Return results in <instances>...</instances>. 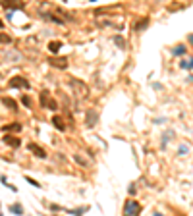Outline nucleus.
Here are the masks:
<instances>
[{
  "instance_id": "1",
  "label": "nucleus",
  "mask_w": 193,
  "mask_h": 216,
  "mask_svg": "<svg viewBox=\"0 0 193 216\" xmlns=\"http://www.w3.org/2000/svg\"><path fill=\"white\" fill-rule=\"evenodd\" d=\"M141 214V205L135 199H127L124 205V216H139Z\"/></svg>"
},
{
  "instance_id": "2",
  "label": "nucleus",
  "mask_w": 193,
  "mask_h": 216,
  "mask_svg": "<svg viewBox=\"0 0 193 216\" xmlns=\"http://www.w3.org/2000/svg\"><path fill=\"white\" fill-rule=\"evenodd\" d=\"M41 106L42 108H50V110H58V102L50 97L48 91H41Z\"/></svg>"
},
{
  "instance_id": "3",
  "label": "nucleus",
  "mask_w": 193,
  "mask_h": 216,
  "mask_svg": "<svg viewBox=\"0 0 193 216\" xmlns=\"http://www.w3.org/2000/svg\"><path fill=\"white\" fill-rule=\"evenodd\" d=\"M8 85H10L12 89H31V83L27 81L23 75H16V77H12Z\"/></svg>"
},
{
  "instance_id": "4",
  "label": "nucleus",
  "mask_w": 193,
  "mask_h": 216,
  "mask_svg": "<svg viewBox=\"0 0 193 216\" xmlns=\"http://www.w3.org/2000/svg\"><path fill=\"white\" fill-rule=\"evenodd\" d=\"M27 150L33 154V156H37V158H41V160H45V158L48 156L46 154V150L42 149L41 145H37V143H27Z\"/></svg>"
},
{
  "instance_id": "5",
  "label": "nucleus",
  "mask_w": 193,
  "mask_h": 216,
  "mask_svg": "<svg viewBox=\"0 0 193 216\" xmlns=\"http://www.w3.org/2000/svg\"><path fill=\"white\" fill-rule=\"evenodd\" d=\"M48 64L54 68H58V70H66L68 68V58L66 56H62V58H58V56H50L48 58Z\"/></svg>"
},
{
  "instance_id": "6",
  "label": "nucleus",
  "mask_w": 193,
  "mask_h": 216,
  "mask_svg": "<svg viewBox=\"0 0 193 216\" xmlns=\"http://www.w3.org/2000/svg\"><path fill=\"white\" fill-rule=\"evenodd\" d=\"M97 122H99V112L93 110V108H89L87 114H85V126L93 127V126H97Z\"/></svg>"
},
{
  "instance_id": "7",
  "label": "nucleus",
  "mask_w": 193,
  "mask_h": 216,
  "mask_svg": "<svg viewBox=\"0 0 193 216\" xmlns=\"http://www.w3.org/2000/svg\"><path fill=\"white\" fill-rule=\"evenodd\" d=\"M0 102H2L6 108H8V110H12V112H18V108H19L18 100L12 98V97H0Z\"/></svg>"
},
{
  "instance_id": "8",
  "label": "nucleus",
  "mask_w": 193,
  "mask_h": 216,
  "mask_svg": "<svg viewBox=\"0 0 193 216\" xmlns=\"http://www.w3.org/2000/svg\"><path fill=\"white\" fill-rule=\"evenodd\" d=\"M50 124L56 127V129H58V131H66V129H68V126H66V122H64V118L60 116V114H54V116H52V120H50Z\"/></svg>"
},
{
  "instance_id": "9",
  "label": "nucleus",
  "mask_w": 193,
  "mask_h": 216,
  "mask_svg": "<svg viewBox=\"0 0 193 216\" xmlns=\"http://www.w3.org/2000/svg\"><path fill=\"white\" fill-rule=\"evenodd\" d=\"M2 141H4L8 147H12V149H19V147H21V139L18 137V135H4Z\"/></svg>"
},
{
  "instance_id": "10",
  "label": "nucleus",
  "mask_w": 193,
  "mask_h": 216,
  "mask_svg": "<svg viewBox=\"0 0 193 216\" xmlns=\"http://www.w3.org/2000/svg\"><path fill=\"white\" fill-rule=\"evenodd\" d=\"M21 129H23V126H21L19 122H12V124H6V126H2V133H4V135H8L10 131H14V133H19Z\"/></svg>"
},
{
  "instance_id": "11",
  "label": "nucleus",
  "mask_w": 193,
  "mask_h": 216,
  "mask_svg": "<svg viewBox=\"0 0 193 216\" xmlns=\"http://www.w3.org/2000/svg\"><path fill=\"white\" fill-rule=\"evenodd\" d=\"M70 83H71V87H74L75 91H77V89L81 91V97H89V87H87L85 83H81V81H75L74 77L70 79Z\"/></svg>"
},
{
  "instance_id": "12",
  "label": "nucleus",
  "mask_w": 193,
  "mask_h": 216,
  "mask_svg": "<svg viewBox=\"0 0 193 216\" xmlns=\"http://www.w3.org/2000/svg\"><path fill=\"white\" fill-rule=\"evenodd\" d=\"M46 48H48V52H50L52 56H56V54L60 52V48H62V41H58V39H56V41H50V42L46 45Z\"/></svg>"
},
{
  "instance_id": "13",
  "label": "nucleus",
  "mask_w": 193,
  "mask_h": 216,
  "mask_svg": "<svg viewBox=\"0 0 193 216\" xmlns=\"http://www.w3.org/2000/svg\"><path fill=\"white\" fill-rule=\"evenodd\" d=\"M185 52H187V46L182 45V42H180V45H176V46L172 48V54H174V56H183Z\"/></svg>"
},
{
  "instance_id": "14",
  "label": "nucleus",
  "mask_w": 193,
  "mask_h": 216,
  "mask_svg": "<svg viewBox=\"0 0 193 216\" xmlns=\"http://www.w3.org/2000/svg\"><path fill=\"white\" fill-rule=\"evenodd\" d=\"M87 210H89V206H81V208H68L66 212H70L71 216H83Z\"/></svg>"
},
{
  "instance_id": "15",
  "label": "nucleus",
  "mask_w": 193,
  "mask_h": 216,
  "mask_svg": "<svg viewBox=\"0 0 193 216\" xmlns=\"http://www.w3.org/2000/svg\"><path fill=\"white\" fill-rule=\"evenodd\" d=\"M10 212H14V214H18V216H23V214H25V210H23V206H21L19 203H14V205H10Z\"/></svg>"
},
{
  "instance_id": "16",
  "label": "nucleus",
  "mask_w": 193,
  "mask_h": 216,
  "mask_svg": "<svg viewBox=\"0 0 193 216\" xmlns=\"http://www.w3.org/2000/svg\"><path fill=\"white\" fill-rule=\"evenodd\" d=\"M147 25H149V18H143L141 21H137V23H135V31H143V29H147Z\"/></svg>"
},
{
  "instance_id": "17",
  "label": "nucleus",
  "mask_w": 193,
  "mask_h": 216,
  "mask_svg": "<svg viewBox=\"0 0 193 216\" xmlns=\"http://www.w3.org/2000/svg\"><path fill=\"white\" fill-rule=\"evenodd\" d=\"M21 104H23L27 110H31V108H33V100H31V97H29V95H21Z\"/></svg>"
},
{
  "instance_id": "18",
  "label": "nucleus",
  "mask_w": 193,
  "mask_h": 216,
  "mask_svg": "<svg viewBox=\"0 0 193 216\" xmlns=\"http://www.w3.org/2000/svg\"><path fill=\"white\" fill-rule=\"evenodd\" d=\"M74 162L79 164V166H89V160H85V158H83L81 154H77V153L74 154Z\"/></svg>"
},
{
  "instance_id": "19",
  "label": "nucleus",
  "mask_w": 193,
  "mask_h": 216,
  "mask_svg": "<svg viewBox=\"0 0 193 216\" xmlns=\"http://www.w3.org/2000/svg\"><path fill=\"white\" fill-rule=\"evenodd\" d=\"M112 41L116 42V45H118L120 48H126V45H127V42H126V39H124V37H120V35H114V37H112Z\"/></svg>"
},
{
  "instance_id": "20",
  "label": "nucleus",
  "mask_w": 193,
  "mask_h": 216,
  "mask_svg": "<svg viewBox=\"0 0 193 216\" xmlns=\"http://www.w3.org/2000/svg\"><path fill=\"white\" fill-rule=\"evenodd\" d=\"M12 37H10V35L8 33H0V45H12Z\"/></svg>"
},
{
  "instance_id": "21",
  "label": "nucleus",
  "mask_w": 193,
  "mask_h": 216,
  "mask_svg": "<svg viewBox=\"0 0 193 216\" xmlns=\"http://www.w3.org/2000/svg\"><path fill=\"white\" fill-rule=\"evenodd\" d=\"M23 178H25V182H27V183H31L33 187H37V189H42L41 182H37V179H35V178H31V176H23Z\"/></svg>"
},
{
  "instance_id": "22",
  "label": "nucleus",
  "mask_w": 193,
  "mask_h": 216,
  "mask_svg": "<svg viewBox=\"0 0 193 216\" xmlns=\"http://www.w3.org/2000/svg\"><path fill=\"white\" fill-rule=\"evenodd\" d=\"M180 68H182V70H193V58L182 60V62H180Z\"/></svg>"
},
{
  "instance_id": "23",
  "label": "nucleus",
  "mask_w": 193,
  "mask_h": 216,
  "mask_svg": "<svg viewBox=\"0 0 193 216\" xmlns=\"http://www.w3.org/2000/svg\"><path fill=\"white\" fill-rule=\"evenodd\" d=\"M172 137H174V131H166V133L162 135V145H160V147L164 149V147L168 145V139H172Z\"/></svg>"
},
{
  "instance_id": "24",
  "label": "nucleus",
  "mask_w": 193,
  "mask_h": 216,
  "mask_svg": "<svg viewBox=\"0 0 193 216\" xmlns=\"http://www.w3.org/2000/svg\"><path fill=\"white\" fill-rule=\"evenodd\" d=\"M187 153H189V147H187V145H180V149H178V154L182 156V154H187Z\"/></svg>"
},
{
  "instance_id": "25",
  "label": "nucleus",
  "mask_w": 193,
  "mask_h": 216,
  "mask_svg": "<svg viewBox=\"0 0 193 216\" xmlns=\"http://www.w3.org/2000/svg\"><path fill=\"white\" fill-rule=\"evenodd\" d=\"M45 206H48L50 210H64V208L60 205H54V203H45Z\"/></svg>"
},
{
  "instance_id": "26",
  "label": "nucleus",
  "mask_w": 193,
  "mask_h": 216,
  "mask_svg": "<svg viewBox=\"0 0 193 216\" xmlns=\"http://www.w3.org/2000/svg\"><path fill=\"white\" fill-rule=\"evenodd\" d=\"M6 187H8L10 191H14V193H18V187L16 185H12V183H6Z\"/></svg>"
},
{
  "instance_id": "27",
  "label": "nucleus",
  "mask_w": 193,
  "mask_h": 216,
  "mask_svg": "<svg viewBox=\"0 0 193 216\" xmlns=\"http://www.w3.org/2000/svg\"><path fill=\"white\" fill-rule=\"evenodd\" d=\"M135 191H137V189H135V183H131L130 185V195H135Z\"/></svg>"
},
{
  "instance_id": "28",
  "label": "nucleus",
  "mask_w": 193,
  "mask_h": 216,
  "mask_svg": "<svg viewBox=\"0 0 193 216\" xmlns=\"http://www.w3.org/2000/svg\"><path fill=\"white\" fill-rule=\"evenodd\" d=\"M0 182H2V183H4V185H6V183H8V178H6V176H4V174H2V176H0Z\"/></svg>"
},
{
  "instance_id": "29",
  "label": "nucleus",
  "mask_w": 193,
  "mask_h": 216,
  "mask_svg": "<svg viewBox=\"0 0 193 216\" xmlns=\"http://www.w3.org/2000/svg\"><path fill=\"white\" fill-rule=\"evenodd\" d=\"M153 216H164V214H162V212H159V210H155V212H153Z\"/></svg>"
},
{
  "instance_id": "30",
  "label": "nucleus",
  "mask_w": 193,
  "mask_h": 216,
  "mask_svg": "<svg viewBox=\"0 0 193 216\" xmlns=\"http://www.w3.org/2000/svg\"><path fill=\"white\" fill-rule=\"evenodd\" d=\"M187 41H189V45H193V35H189V37H187Z\"/></svg>"
},
{
  "instance_id": "31",
  "label": "nucleus",
  "mask_w": 193,
  "mask_h": 216,
  "mask_svg": "<svg viewBox=\"0 0 193 216\" xmlns=\"http://www.w3.org/2000/svg\"><path fill=\"white\" fill-rule=\"evenodd\" d=\"M0 29H4V21L2 19H0Z\"/></svg>"
},
{
  "instance_id": "32",
  "label": "nucleus",
  "mask_w": 193,
  "mask_h": 216,
  "mask_svg": "<svg viewBox=\"0 0 193 216\" xmlns=\"http://www.w3.org/2000/svg\"><path fill=\"white\" fill-rule=\"evenodd\" d=\"M0 216H4V214H2V212H0Z\"/></svg>"
},
{
  "instance_id": "33",
  "label": "nucleus",
  "mask_w": 193,
  "mask_h": 216,
  "mask_svg": "<svg viewBox=\"0 0 193 216\" xmlns=\"http://www.w3.org/2000/svg\"><path fill=\"white\" fill-rule=\"evenodd\" d=\"M54 216H60V214H54Z\"/></svg>"
}]
</instances>
